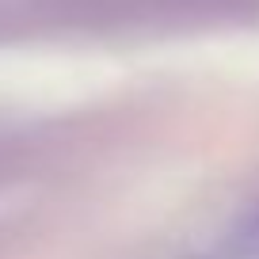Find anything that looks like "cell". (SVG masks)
<instances>
[{
	"label": "cell",
	"mask_w": 259,
	"mask_h": 259,
	"mask_svg": "<svg viewBox=\"0 0 259 259\" xmlns=\"http://www.w3.org/2000/svg\"><path fill=\"white\" fill-rule=\"evenodd\" d=\"M233 248L240 251V255H259V213L251 221H244V229L236 233Z\"/></svg>",
	"instance_id": "6da1fadb"
}]
</instances>
